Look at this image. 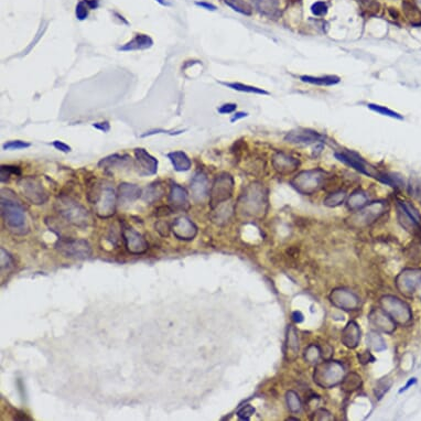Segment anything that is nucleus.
I'll use <instances>...</instances> for the list:
<instances>
[{
	"instance_id": "1",
	"label": "nucleus",
	"mask_w": 421,
	"mask_h": 421,
	"mask_svg": "<svg viewBox=\"0 0 421 421\" xmlns=\"http://www.w3.org/2000/svg\"><path fill=\"white\" fill-rule=\"evenodd\" d=\"M87 200L95 207V213L100 219H110L116 212L117 194L110 184H94L87 194Z\"/></svg>"
},
{
	"instance_id": "2",
	"label": "nucleus",
	"mask_w": 421,
	"mask_h": 421,
	"mask_svg": "<svg viewBox=\"0 0 421 421\" xmlns=\"http://www.w3.org/2000/svg\"><path fill=\"white\" fill-rule=\"evenodd\" d=\"M55 209L68 223L79 228H86L92 224V217L82 204L69 197H61L55 202Z\"/></svg>"
},
{
	"instance_id": "3",
	"label": "nucleus",
	"mask_w": 421,
	"mask_h": 421,
	"mask_svg": "<svg viewBox=\"0 0 421 421\" xmlns=\"http://www.w3.org/2000/svg\"><path fill=\"white\" fill-rule=\"evenodd\" d=\"M241 210L247 216H260L266 212L267 193L264 186L259 183H252L246 188L239 200Z\"/></svg>"
},
{
	"instance_id": "4",
	"label": "nucleus",
	"mask_w": 421,
	"mask_h": 421,
	"mask_svg": "<svg viewBox=\"0 0 421 421\" xmlns=\"http://www.w3.org/2000/svg\"><path fill=\"white\" fill-rule=\"evenodd\" d=\"M344 374V366L340 362L326 361L323 363H319L315 366L313 381L318 386L330 389L342 383Z\"/></svg>"
},
{
	"instance_id": "5",
	"label": "nucleus",
	"mask_w": 421,
	"mask_h": 421,
	"mask_svg": "<svg viewBox=\"0 0 421 421\" xmlns=\"http://www.w3.org/2000/svg\"><path fill=\"white\" fill-rule=\"evenodd\" d=\"M0 205H2L3 219L7 226L13 230L14 233L24 234L25 229H27V219L25 209L20 203L2 195Z\"/></svg>"
},
{
	"instance_id": "6",
	"label": "nucleus",
	"mask_w": 421,
	"mask_h": 421,
	"mask_svg": "<svg viewBox=\"0 0 421 421\" xmlns=\"http://www.w3.org/2000/svg\"><path fill=\"white\" fill-rule=\"evenodd\" d=\"M388 208L387 202L385 201H377L373 202L371 204L365 205L352 214L347 219L348 226L352 228H364L375 223L380 217L385 214Z\"/></svg>"
},
{
	"instance_id": "7",
	"label": "nucleus",
	"mask_w": 421,
	"mask_h": 421,
	"mask_svg": "<svg viewBox=\"0 0 421 421\" xmlns=\"http://www.w3.org/2000/svg\"><path fill=\"white\" fill-rule=\"evenodd\" d=\"M325 180V172L323 170H307L298 173L291 184L296 190L304 195H311L320 190Z\"/></svg>"
},
{
	"instance_id": "8",
	"label": "nucleus",
	"mask_w": 421,
	"mask_h": 421,
	"mask_svg": "<svg viewBox=\"0 0 421 421\" xmlns=\"http://www.w3.org/2000/svg\"><path fill=\"white\" fill-rule=\"evenodd\" d=\"M18 186L21 194L31 204L41 205L49 200V194L38 178L26 177L20 179L18 181Z\"/></svg>"
},
{
	"instance_id": "9",
	"label": "nucleus",
	"mask_w": 421,
	"mask_h": 421,
	"mask_svg": "<svg viewBox=\"0 0 421 421\" xmlns=\"http://www.w3.org/2000/svg\"><path fill=\"white\" fill-rule=\"evenodd\" d=\"M234 190V180L228 173L217 176L209 190V205L212 208L219 206L230 199Z\"/></svg>"
},
{
	"instance_id": "10",
	"label": "nucleus",
	"mask_w": 421,
	"mask_h": 421,
	"mask_svg": "<svg viewBox=\"0 0 421 421\" xmlns=\"http://www.w3.org/2000/svg\"><path fill=\"white\" fill-rule=\"evenodd\" d=\"M56 249L64 257L73 259H85L92 255V247L85 239L60 238L56 243Z\"/></svg>"
},
{
	"instance_id": "11",
	"label": "nucleus",
	"mask_w": 421,
	"mask_h": 421,
	"mask_svg": "<svg viewBox=\"0 0 421 421\" xmlns=\"http://www.w3.org/2000/svg\"><path fill=\"white\" fill-rule=\"evenodd\" d=\"M383 310L399 324H407L410 322L412 314L410 308L401 299L394 296H384L381 299Z\"/></svg>"
},
{
	"instance_id": "12",
	"label": "nucleus",
	"mask_w": 421,
	"mask_h": 421,
	"mask_svg": "<svg viewBox=\"0 0 421 421\" xmlns=\"http://www.w3.org/2000/svg\"><path fill=\"white\" fill-rule=\"evenodd\" d=\"M330 301L333 306L344 311H354L360 307V298L350 290L343 288L333 290L330 294Z\"/></svg>"
},
{
	"instance_id": "13",
	"label": "nucleus",
	"mask_w": 421,
	"mask_h": 421,
	"mask_svg": "<svg viewBox=\"0 0 421 421\" xmlns=\"http://www.w3.org/2000/svg\"><path fill=\"white\" fill-rule=\"evenodd\" d=\"M121 235L125 242L126 249L130 254H133V255H141V254H144L148 250L149 244L143 238V236L136 231L134 228L124 226L122 227Z\"/></svg>"
},
{
	"instance_id": "14",
	"label": "nucleus",
	"mask_w": 421,
	"mask_h": 421,
	"mask_svg": "<svg viewBox=\"0 0 421 421\" xmlns=\"http://www.w3.org/2000/svg\"><path fill=\"white\" fill-rule=\"evenodd\" d=\"M335 157H336V159H339L340 161H342V162H344L348 165H351L352 168H354L355 170H357L359 172H361L363 174H366V176L373 177L377 180H381V178H382L383 173L376 171L371 164H368L367 162H365L364 160H363V159H361L356 155L345 154V152H335Z\"/></svg>"
},
{
	"instance_id": "15",
	"label": "nucleus",
	"mask_w": 421,
	"mask_h": 421,
	"mask_svg": "<svg viewBox=\"0 0 421 421\" xmlns=\"http://www.w3.org/2000/svg\"><path fill=\"white\" fill-rule=\"evenodd\" d=\"M171 230L173 235L176 236L179 241H193L195 236L198 235V227L190 219H187L185 216L178 217L177 220H174Z\"/></svg>"
},
{
	"instance_id": "16",
	"label": "nucleus",
	"mask_w": 421,
	"mask_h": 421,
	"mask_svg": "<svg viewBox=\"0 0 421 421\" xmlns=\"http://www.w3.org/2000/svg\"><path fill=\"white\" fill-rule=\"evenodd\" d=\"M421 282V270L419 269H407L403 271L397 277L396 285L401 290V292L410 294L416 291Z\"/></svg>"
},
{
	"instance_id": "17",
	"label": "nucleus",
	"mask_w": 421,
	"mask_h": 421,
	"mask_svg": "<svg viewBox=\"0 0 421 421\" xmlns=\"http://www.w3.org/2000/svg\"><path fill=\"white\" fill-rule=\"evenodd\" d=\"M135 158L140 176H154L158 171V160L143 148H136Z\"/></svg>"
},
{
	"instance_id": "18",
	"label": "nucleus",
	"mask_w": 421,
	"mask_h": 421,
	"mask_svg": "<svg viewBox=\"0 0 421 421\" xmlns=\"http://www.w3.org/2000/svg\"><path fill=\"white\" fill-rule=\"evenodd\" d=\"M191 195L195 203H204L209 197V186L206 176L203 172L195 174L191 181Z\"/></svg>"
},
{
	"instance_id": "19",
	"label": "nucleus",
	"mask_w": 421,
	"mask_h": 421,
	"mask_svg": "<svg viewBox=\"0 0 421 421\" xmlns=\"http://www.w3.org/2000/svg\"><path fill=\"white\" fill-rule=\"evenodd\" d=\"M368 320L377 330L385 333H393L396 322L383 309H375L368 315Z\"/></svg>"
},
{
	"instance_id": "20",
	"label": "nucleus",
	"mask_w": 421,
	"mask_h": 421,
	"mask_svg": "<svg viewBox=\"0 0 421 421\" xmlns=\"http://www.w3.org/2000/svg\"><path fill=\"white\" fill-rule=\"evenodd\" d=\"M272 165L275 170L281 174H289L297 170L299 161L296 158L289 156L285 152H277L272 158Z\"/></svg>"
},
{
	"instance_id": "21",
	"label": "nucleus",
	"mask_w": 421,
	"mask_h": 421,
	"mask_svg": "<svg viewBox=\"0 0 421 421\" xmlns=\"http://www.w3.org/2000/svg\"><path fill=\"white\" fill-rule=\"evenodd\" d=\"M322 139V136L319 135L313 130L307 129H298L292 130L286 135L285 140L291 143H313L317 141H320Z\"/></svg>"
},
{
	"instance_id": "22",
	"label": "nucleus",
	"mask_w": 421,
	"mask_h": 421,
	"mask_svg": "<svg viewBox=\"0 0 421 421\" xmlns=\"http://www.w3.org/2000/svg\"><path fill=\"white\" fill-rule=\"evenodd\" d=\"M299 336L294 326L289 325L287 329L286 336V345H285V355L288 362H293L299 353Z\"/></svg>"
},
{
	"instance_id": "23",
	"label": "nucleus",
	"mask_w": 421,
	"mask_h": 421,
	"mask_svg": "<svg viewBox=\"0 0 421 421\" xmlns=\"http://www.w3.org/2000/svg\"><path fill=\"white\" fill-rule=\"evenodd\" d=\"M342 343L348 348L357 347L361 341V329L356 322L351 321L346 324L341 335Z\"/></svg>"
},
{
	"instance_id": "24",
	"label": "nucleus",
	"mask_w": 421,
	"mask_h": 421,
	"mask_svg": "<svg viewBox=\"0 0 421 421\" xmlns=\"http://www.w3.org/2000/svg\"><path fill=\"white\" fill-rule=\"evenodd\" d=\"M169 203L176 209H186L188 207V195L184 187L172 184L169 194Z\"/></svg>"
},
{
	"instance_id": "25",
	"label": "nucleus",
	"mask_w": 421,
	"mask_h": 421,
	"mask_svg": "<svg viewBox=\"0 0 421 421\" xmlns=\"http://www.w3.org/2000/svg\"><path fill=\"white\" fill-rule=\"evenodd\" d=\"M251 6L266 17L276 18L280 13L278 0H250Z\"/></svg>"
},
{
	"instance_id": "26",
	"label": "nucleus",
	"mask_w": 421,
	"mask_h": 421,
	"mask_svg": "<svg viewBox=\"0 0 421 421\" xmlns=\"http://www.w3.org/2000/svg\"><path fill=\"white\" fill-rule=\"evenodd\" d=\"M154 46V40H152L147 34H137L136 37L127 42L126 45L118 48L119 51H138V50H147Z\"/></svg>"
},
{
	"instance_id": "27",
	"label": "nucleus",
	"mask_w": 421,
	"mask_h": 421,
	"mask_svg": "<svg viewBox=\"0 0 421 421\" xmlns=\"http://www.w3.org/2000/svg\"><path fill=\"white\" fill-rule=\"evenodd\" d=\"M166 157H168V159L171 161L173 168L176 171L185 172V171L190 170L192 163H191L190 158L187 157L185 152L172 151V152H169V154L166 155Z\"/></svg>"
},
{
	"instance_id": "28",
	"label": "nucleus",
	"mask_w": 421,
	"mask_h": 421,
	"mask_svg": "<svg viewBox=\"0 0 421 421\" xmlns=\"http://www.w3.org/2000/svg\"><path fill=\"white\" fill-rule=\"evenodd\" d=\"M141 188L132 183H121L118 186V197L124 202H134L141 197Z\"/></svg>"
},
{
	"instance_id": "29",
	"label": "nucleus",
	"mask_w": 421,
	"mask_h": 421,
	"mask_svg": "<svg viewBox=\"0 0 421 421\" xmlns=\"http://www.w3.org/2000/svg\"><path fill=\"white\" fill-rule=\"evenodd\" d=\"M165 192V187L162 182H155L146 187V190L142 193V199L147 203H154L160 200Z\"/></svg>"
},
{
	"instance_id": "30",
	"label": "nucleus",
	"mask_w": 421,
	"mask_h": 421,
	"mask_svg": "<svg viewBox=\"0 0 421 421\" xmlns=\"http://www.w3.org/2000/svg\"><path fill=\"white\" fill-rule=\"evenodd\" d=\"M300 79L304 83L320 85V86H331V85H335L340 82V77L333 76V75H326V76L303 75L300 77Z\"/></svg>"
},
{
	"instance_id": "31",
	"label": "nucleus",
	"mask_w": 421,
	"mask_h": 421,
	"mask_svg": "<svg viewBox=\"0 0 421 421\" xmlns=\"http://www.w3.org/2000/svg\"><path fill=\"white\" fill-rule=\"evenodd\" d=\"M342 389L346 393H353L362 386V377L356 373H351L345 376L342 383H341Z\"/></svg>"
},
{
	"instance_id": "32",
	"label": "nucleus",
	"mask_w": 421,
	"mask_h": 421,
	"mask_svg": "<svg viewBox=\"0 0 421 421\" xmlns=\"http://www.w3.org/2000/svg\"><path fill=\"white\" fill-rule=\"evenodd\" d=\"M368 197L365 192L361 190L355 191L347 201V207L352 210H357L367 204Z\"/></svg>"
},
{
	"instance_id": "33",
	"label": "nucleus",
	"mask_w": 421,
	"mask_h": 421,
	"mask_svg": "<svg viewBox=\"0 0 421 421\" xmlns=\"http://www.w3.org/2000/svg\"><path fill=\"white\" fill-rule=\"evenodd\" d=\"M366 342L367 345L376 352H382L384 350H386V343H385L384 339L375 331L368 333L366 336Z\"/></svg>"
},
{
	"instance_id": "34",
	"label": "nucleus",
	"mask_w": 421,
	"mask_h": 421,
	"mask_svg": "<svg viewBox=\"0 0 421 421\" xmlns=\"http://www.w3.org/2000/svg\"><path fill=\"white\" fill-rule=\"evenodd\" d=\"M221 84L228 87V89H231L234 91H238V92L250 93V94H259V95H268V92L261 90V89H258V87H255V86L246 85V84H242V83H221Z\"/></svg>"
},
{
	"instance_id": "35",
	"label": "nucleus",
	"mask_w": 421,
	"mask_h": 421,
	"mask_svg": "<svg viewBox=\"0 0 421 421\" xmlns=\"http://www.w3.org/2000/svg\"><path fill=\"white\" fill-rule=\"evenodd\" d=\"M321 355L322 351L320 350V347L315 344H311L306 348V351H304L303 357L304 361L309 363V364H317L319 360H320Z\"/></svg>"
},
{
	"instance_id": "36",
	"label": "nucleus",
	"mask_w": 421,
	"mask_h": 421,
	"mask_svg": "<svg viewBox=\"0 0 421 421\" xmlns=\"http://www.w3.org/2000/svg\"><path fill=\"white\" fill-rule=\"evenodd\" d=\"M225 4L229 6L231 9L245 14V16H250L251 14V7L245 0H225Z\"/></svg>"
},
{
	"instance_id": "37",
	"label": "nucleus",
	"mask_w": 421,
	"mask_h": 421,
	"mask_svg": "<svg viewBox=\"0 0 421 421\" xmlns=\"http://www.w3.org/2000/svg\"><path fill=\"white\" fill-rule=\"evenodd\" d=\"M126 156H119V155H113L107 157L103 160L99 161L98 165L101 166L103 169H113L116 168V166H119L120 164H122L124 162H126L127 159H124Z\"/></svg>"
},
{
	"instance_id": "38",
	"label": "nucleus",
	"mask_w": 421,
	"mask_h": 421,
	"mask_svg": "<svg viewBox=\"0 0 421 421\" xmlns=\"http://www.w3.org/2000/svg\"><path fill=\"white\" fill-rule=\"evenodd\" d=\"M346 199V193L345 191H338V192H333L331 194H329L328 197H326L323 201L324 205L329 206V207H335L342 204V203L345 201Z\"/></svg>"
},
{
	"instance_id": "39",
	"label": "nucleus",
	"mask_w": 421,
	"mask_h": 421,
	"mask_svg": "<svg viewBox=\"0 0 421 421\" xmlns=\"http://www.w3.org/2000/svg\"><path fill=\"white\" fill-rule=\"evenodd\" d=\"M288 408L291 412H298L301 409V401L299 396L293 390H289L286 395Z\"/></svg>"
},
{
	"instance_id": "40",
	"label": "nucleus",
	"mask_w": 421,
	"mask_h": 421,
	"mask_svg": "<svg viewBox=\"0 0 421 421\" xmlns=\"http://www.w3.org/2000/svg\"><path fill=\"white\" fill-rule=\"evenodd\" d=\"M369 110H372L373 112L378 113L383 116H387V117H391V118H397V119H403V116L399 115L398 113L394 112L389 110V108L385 107V106H381V105H376V104H368L367 105Z\"/></svg>"
},
{
	"instance_id": "41",
	"label": "nucleus",
	"mask_w": 421,
	"mask_h": 421,
	"mask_svg": "<svg viewBox=\"0 0 421 421\" xmlns=\"http://www.w3.org/2000/svg\"><path fill=\"white\" fill-rule=\"evenodd\" d=\"M12 174H20V169L18 166L2 165V169H0V181L3 183L8 182Z\"/></svg>"
},
{
	"instance_id": "42",
	"label": "nucleus",
	"mask_w": 421,
	"mask_h": 421,
	"mask_svg": "<svg viewBox=\"0 0 421 421\" xmlns=\"http://www.w3.org/2000/svg\"><path fill=\"white\" fill-rule=\"evenodd\" d=\"M31 143L23 140H11L3 144V150H23L30 148Z\"/></svg>"
},
{
	"instance_id": "43",
	"label": "nucleus",
	"mask_w": 421,
	"mask_h": 421,
	"mask_svg": "<svg viewBox=\"0 0 421 421\" xmlns=\"http://www.w3.org/2000/svg\"><path fill=\"white\" fill-rule=\"evenodd\" d=\"M222 204H223V203H222ZM222 204H220L219 206H216L217 208H219V213H216L214 221H217V223H221L222 221H227L229 219V216L231 215V212H233V210L228 208V206L222 205Z\"/></svg>"
},
{
	"instance_id": "44",
	"label": "nucleus",
	"mask_w": 421,
	"mask_h": 421,
	"mask_svg": "<svg viewBox=\"0 0 421 421\" xmlns=\"http://www.w3.org/2000/svg\"><path fill=\"white\" fill-rule=\"evenodd\" d=\"M89 6H87L86 2H79L76 5V9H75V14H76V18L78 20H85L89 16Z\"/></svg>"
},
{
	"instance_id": "45",
	"label": "nucleus",
	"mask_w": 421,
	"mask_h": 421,
	"mask_svg": "<svg viewBox=\"0 0 421 421\" xmlns=\"http://www.w3.org/2000/svg\"><path fill=\"white\" fill-rule=\"evenodd\" d=\"M0 252H2V269L3 270H9L13 267V259L10 256V254L5 250L4 248L0 249Z\"/></svg>"
},
{
	"instance_id": "46",
	"label": "nucleus",
	"mask_w": 421,
	"mask_h": 421,
	"mask_svg": "<svg viewBox=\"0 0 421 421\" xmlns=\"http://www.w3.org/2000/svg\"><path fill=\"white\" fill-rule=\"evenodd\" d=\"M399 204L402 205V207H403V208L406 210V212H407L418 224L420 223L421 216H420V214L418 213V210H417L415 207H413V206L410 205V204H408V202H399Z\"/></svg>"
},
{
	"instance_id": "47",
	"label": "nucleus",
	"mask_w": 421,
	"mask_h": 421,
	"mask_svg": "<svg viewBox=\"0 0 421 421\" xmlns=\"http://www.w3.org/2000/svg\"><path fill=\"white\" fill-rule=\"evenodd\" d=\"M254 413H255V408H254L250 405H246L237 411V416L239 419H242V420H249Z\"/></svg>"
},
{
	"instance_id": "48",
	"label": "nucleus",
	"mask_w": 421,
	"mask_h": 421,
	"mask_svg": "<svg viewBox=\"0 0 421 421\" xmlns=\"http://www.w3.org/2000/svg\"><path fill=\"white\" fill-rule=\"evenodd\" d=\"M311 11L314 16H324L328 12V5L323 2H317L315 4L312 5Z\"/></svg>"
},
{
	"instance_id": "49",
	"label": "nucleus",
	"mask_w": 421,
	"mask_h": 421,
	"mask_svg": "<svg viewBox=\"0 0 421 421\" xmlns=\"http://www.w3.org/2000/svg\"><path fill=\"white\" fill-rule=\"evenodd\" d=\"M156 230L158 231L159 234L163 237H168L169 233L171 230V226L170 225L164 222V221H159L158 223H156Z\"/></svg>"
},
{
	"instance_id": "50",
	"label": "nucleus",
	"mask_w": 421,
	"mask_h": 421,
	"mask_svg": "<svg viewBox=\"0 0 421 421\" xmlns=\"http://www.w3.org/2000/svg\"><path fill=\"white\" fill-rule=\"evenodd\" d=\"M184 130H179V132H173V130H164V129H155V130H150V132H147L146 134L141 135L142 138L144 137H148V136H152V135H156V134H169L171 136L174 135H180L182 134Z\"/></svg>"
},
{
	"instance_id": "51",
	"label": "nucleus",
	"mask_w": 421,
	"mask_h": 421,
	"mask_svg": "<svg viewBox=\"0 0 421 421\" xmlns=\"http://www.w3.org/2000/svg\"><path fill=\"white\" fill-rule=\"evenodd\" d=\"M314 420H333V416L325 409H319L314 412Z\"/></svg>"
},
{
	"instance_id": "52",
	"label": "nucleus",
	"mask_w": 421,
	"mask_h": 421,
	"mask_svg": "<svg viewBox=\"0 0 421 421\" xmlns=\"http://www.w3.org/2000/svg\"><path fill=\"white\" fill-rule=\"evenodd\" d=\"M52 144H53V147H54L56 150H59V151H61V152H64V154H69V152L72 151V148L69 146V144H67V143L63 142V141L55 140V141L52 142Z\"/></svg>"
},
{
	"instance_id": "53",
	"label": "nucleus",
	"mask_w": 421,
	"mask_h": 421,
	"mask_svg": "<svg viewBox=\"0 0 421 421\" xmlns=\"http://www.w3.org/2000/svg\"><path fill=\"white\" fill-rule=\"evenodd\" d=\"M236 107H237L236 104L227 103V104L222 105L217 111H219L220 114H231V113H234L236 111Z\"/></svg>"
},
{
	"instance_id": "54",
	"label": "nucleus",
	"mask_w": 421,
	"mask_h": 421,
	"mask_svg": "<svg viewBox=\"0 0 421 421\" xmlns=\"http://www.w3.org/2000/svg\"><path fill=\"white\" fill-rule=\"evenodd\" d=\"M359 360H360V362L362 363V364H367V363H371V362L375 361L373 355L369 352H367V351L360 354L359 355Z\"/></svg>"
},
{
	"instance_id": "55",
	"label": "nucleus",
	"mask_w": 421,
	"mask_h": 421,
	"mask_svg": "<svg viewBox=\"0 0 421 421\" xmlns=\"http://www.w3.org/2000/svg\"><path fill=\"white\" fill-rule=\"evenodd\" d=\"M390 383L389 384H386L385 382H380L378 383V385H377L376 386V391L375 393H377V391H380L381 389H382V391L380 393V395H378V399H381L384 395H385V393H386V391H388V389H389V387H390Z\"/></svg>"
},
{
	"instance_id": "56",
	"label": "nucleus",
	"mask_w": 421,
	"mask_h": 421,
	"mask_svg": "<svg viewBox=\"0 0 421 421\" xmlns=\"http://www.w3.org/2000/svg\"><path fill=\"white\" fill-rule=\"evenodd\" d=\"M93 127L100 130V132H103V133H108L111 130V125H110V122H108V121L95 122V124H93Z\"/></svg>"
},
{
	"instance_id": "57",
	"label": "nucleus",
	"mask_w": 421,
	"mask_h": 421,
	"mask_svg": "<svg viewBox=\"0 0 421 421\" xmlns=\"http://www.w3.org/2000/svg\"><path fill=\"white\" fill-rule=\"evenodd\" d=\"M195 5L197 6H199V7H202V8H204V9H206V10H210V11H215L216 10V7L214 6V5H212V4H208V3H204V2H197L195 3Z\"/></svg>"
},
{
	"instance_id": "58",
	"label": "nucleus",
	"mask_w": 421,
	"mask_h": 421,
	"mask_svg": "<svg viewBox=\"0 0 421 421\" xmlns=\"http://www.w3.org/2000/svg\"><path fill=\"white\" fill-rule=\"evenodd\" d=\"M247 116H248V114H247V113H244V112L235 113L233 117H231V119H230V122H235V121H237L238 119H242V118L247 117Z\"/></svg>"
},
{
	"instance_id": "59",
	"label": "nucleus",
	"mask_w": 421,
	"mask_h": 421,
	"mask_svg": "<svg viewBox=\"0 0 421 421\" xmlns=\"http://www.w3.org/2000/svg\"><path fill=\"white\" fill-rule=\"evenodd\" d=\"M292 319L296 323H300L303 321V314L300 311H294L292 313Z\"/></svg>"
},
{
	"instance_id": "60",
	"label": "nucleus",
	"mask_w": 421,
	"mask_h": 421,
	"mask_svg": "<svg viewBox=\"0 0 421 421\" xmlns=\"http://www.w3.org/2000/svg\"><path fill=\"white\" fill-rule=\"evenodd\" d=\"M86 4L89 6L90 9H96L99 6L98 0H86Z\"/></svg>"
},
{
	"instance_id": "61",
	"label": "nucleus",
	"mask_w": 421,
	"mask_h": 421,
	"mask_svg": "<svg viewBox=\"0 0 421 421\" xmlns=\"http://www.w3.org/2000/svg\"><path fill=\"white\" fill-rule=\"evenodd\" d=\"M416 382H417V381H416V378H411V380L407 383V385H406L405 387H403V389L401 390V393H403V391H405V390H407V389L411 386V385H413V384H415Z\"/></svg>"
},
{
	"instance_id": "62",
	"label": "nucleus",
	"mask_w": 421,
	"mask_h": 421,
	"mask_svg": "<svg viewBox=\"0 0 421 421\" xmlns=\"http://www.w3.org/2000/svg\"><path fill=\"white\" fill-rule=\"evenodd\" d=\"M156 2L160 4L161 6H170V3L166 2V0H156Z\"/></svg>"
},
{
	"instance_id": "63",
	"label": "nucleus",
	"mask_w": 421,
	"mask_h": 421,
	"mask_svg": "<svg viewBox=\"0 0 421 421\" xmlns=\"http://www.w3.org/2000/svg\"><path fill=\"white\" fill-rule=\"evenodd\" d=\"M413 2H415V4L417 5L418 8L421 9V0H413Z\"/></svg>"
}]
</instances>
